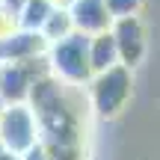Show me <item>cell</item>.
<instances>
[{"mask_svg": "<svg viewBox=\"0 0 160 160\" xmlns=\"http://www.w3.org/2000/svg\"><path fill=\"white\" fill-rule=\"evenodd\" d=\"M51 57L45 59L51 77H57L65 86H80L86 80H92V68H89V36L83 33H71L65 39L48 45Z\"/></svg>", "mask_w": 160, "mask_h": 160, "instance_id": "6da1fadb", "label": "cell"}, {"mask_svg": "<svg viewBox=\"0 0 160 160\" xmlns=\"http://www.w3.org/2000/svg\"><path fill=\"white\" fill-rule=\"evenodd\" d=\"M39 145V128L27 104H9L0 113V148L6 154L24 157Z\"/></svg>", "mask_w": 160, "mask_h": 160, "instance_id": "7a4b0ae2", "label": "cell"}, {"mask_svg": "<svg viewBox=\"0 0 160 160\" xmlns=\"http://www.w3.org/2000/svg\"><path fill=\"white\" fill-rule=\"evenodd\" d=\"M131 98V68L113 65L92 77V110L101 119H113L125 110Z\"/></svg>", "mask_w": 160, "mask_h": 160, "instance_id": "3957f363", "label": "cell"}, {"mask_svg": "<svg viewBox=\"0 0 160 160\" xmlns=\"http://www.w3.org/2000/svg\"><path fill=\"white\" fill-rule=\"evenodd\" d=\"M48 62L45 57L24 59V62H3L0 65V101L3 107L9 104H27V95L36 80L48 77Z\"/></svg>", "mask_w": 160, "mask_h": 160, "instance_id": "277c9868", "label": "cell"}, {"mask_svg": "<svg viewBox=\"0 0 160 160\" xmlns=\"http://www.w3.org/2000/svg\"><path fill=\"white\" fill-rule=\"evenodd\" d=\"M110 36H113L116 53H119V65H125V68L139 65V59H142V53H145L142 21H139L137 15L119 18V21H113V27H110Z\"/></svg>", "mask_w": 160, "mask_h": 160, "instance_id": "5b68a950", "label": "cell"}, {"mask_svg": "<svg viewBox=\"0 0 160 160\" xmlns=\"http://www.w3.org/2000/svg\"><path fill=\"white\" fill-rule=\"evenodd\" d=\"M65 12L71 18V30L89 36V39L98 33H107L113 27V18L104 9V0H71V6Z\"/></svg>", "mask_w": 160, "mask_h": 160, "instance_id": "8992f818", "label": "cell"}, {"mask_svg": "<svg viewBox=\"0 0 160 160\" xmlns=\"http://www.w3.org/2000/svg\"><path fill=\"white\" fill-rule=\"evenodd\" d=\"M48 51V42L39 33H24V30H12L9 36H0V65L3 62H24V59H36Z\"/></svg>", "mask_w": 160, "mask_h": 160, "instance_id": "52a82bcc", "label": "cell"}, {"mask_svg": "<svg viewBox=\"0 0 160 160\" xmlns=\"http://www.w3.org/2000/svg\"><path fill=\"white\" fill-rule=\"evenodd\" d=\"M119 65V53H116V45H113V36L107 33H98L89 39V68H92V77L101 74V71Z\"/></svg>", "mask_w": 160, "mask_h": 160, "instance_id": "ba28073f", "label": "cell"}, {"mask_svg": "<svg viewBox=\"0 0 160 160\" xmlns=\"http://www.w3.org/2000/svg\"><path fill=\"white\" fill-rule=\"evenodd\" d=\"M57 9L51 0H24L21 3V12H18V27L24 33H42L48 15Z\"/></svg>", "mask_w": 160, "mask_h": 160, "instance_id": "9c48e42d", "label": "cell"}, {"mask_svg": "<svg viewBox=\"0 0 160 160\" xmlns=\"http://www.w3.org/2000/svg\"><path fill=\"white\" fill-rule=\"evenodd\" d=\"M74 30H71V18H68V12L65 9H53L51 15H48V21H45V27H42V39L48 42V45H53V42H59V39H65V36H71Z\"/></svg>", "mask_w": 160, "mask_h": 160, "instance_id": "30bf717a", "label": "cell"}, {"mask_svg": "<svg viewBox=\"0 0 160 160\" xmlns=\"http://www.w3.org/2000/svg\"><path fill=\"white\" fill-rule=\"evenodd\" d=\"M139 6H142V0H104V9H107V15L113 18V21L137 15Z\"/></svg>", "mask_w": 160, "mask_h": 160, "instance_id": "8fae6325", "label": "cell"}, {"mask_svg": "<svg viewBox=\"0 0 160 160\" xmlns=\"http://www.w3.org/2000/svg\"><path fill=\"white\" fill-rule=\"evenodd\" d=\"M45 148V160H83L77 145H42Z\"/></svg>", "mask_w": 160, "mask_h": 160, "instance_id": "7c38bea8", "label": "cell"}, {"mask_svg": "<svg viewBox=\"0 0 160 160\" xmlns=\"http://www.w3.org/2000/svg\"><path fill=\"white\" fill-rule=\"evenodd\" d=\"M21 160H45V148H42V145H36V148H30Z\"/></svg>", "mask_w": 160, "mask_h": 160, "instance_id": "4fadbf2b", "label": "cell"}, {"mask_svg": "<svg viewBox=\"0 0 160 160\" xmlns=\"http://www.w3.org/2000/svg\"><path fill=\"white\" fill-rule=\"evenodd\" d=\"M0 160H21V157H15V154H6V151H3V154H0Z\"/></svg>", "mask_w": 160, "mask_h": 160, "instance_id": "5bb4252c", "label": "cell"}, {"mask_svg": "<svg viewBox=\"0 0 160 160\" xmlns=\"http://www.w3.org/2000/svg\"><path fill=\"white\" fill-rule=\"evenodd\" d=\"M0 113H3V101H0Z\"/></svg>", "mask_w": 160, "mask_h": 160, "instance_id": "9a60e30c", "label": "cell"}]
</instances>
